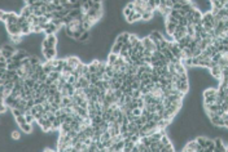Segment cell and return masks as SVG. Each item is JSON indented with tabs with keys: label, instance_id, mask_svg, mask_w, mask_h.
<instances>
[{
	"label": "cell",
	"instance_id": "1",
	"mask_svg": "<svg viewBox=\"0 0 228 152\" xmlns=\"http://www.w3.org/2000/svg\"><path fill=\"white\" fill-rule=\"evenodd\" d=\"M58 37L57 35H45L43 41H42V49L45 48H57Z\"/></svg>",
	"mask_w": 228,
	"mask_h": 152
},
{
	"label": "cell",
	"instance_id": "2",
	"mask_svg": "<svg viewBox=\"0 0 228 152\" xmlns=\"http://www.w3.org/2000/svg\"><path fill=\"white\" fill-rule=\"evenodd\" d=\"M42 54L45 58V61H52L54 58H57L58 50L57 48H45V49H42Z\"/></svg>",
	"mask_w": 228,
	"mask_h": 152
},
{
	"label": "cell",
	"instance_id": "3",
	"mask_svg": "<svg viewBox=\"0 0 228 152\" xmlns=\"http://www.w3.org/2000/svg\"><path fill=\"white\" fill-rule=\"evenodd\" d=\"M9 35H22V28L18 23H5Z\"/></svg>",
	"mask_w": 228,
	"mask_h": 152
},
{
	"label": "cell",
	"instance_id": "4",
	"mask_svg": "<svg viewBox=\"0 0 228 152\" xmlns=\"http://www.w3.org/2000/svg\"><path fill=\"white\" fill-rule=\"evenodd\" d=\"M214 143H215V152H224L227 151V147L224 144L223 139L220 137H215L214 138Z\"/></svg>",
	"mask_w": 228,
	"mask_h": 152
},
{
	"label": "cell",
	"instance_id": "5",
	"mask_svg": "<svg viewBox=\"0 0 228 152\" xmlns=\"http://www.w3.org/2000/svg\"><path fill=\"white\" fill-rule=\"evenodd\" d=\"M130 35H131V32H120L118 34V36L115 37V41L117 43H120V44H126V43H130Z\"/></svg>",
	"mask_w": 228,
	"mask_h": 152
},
{
	"label": "cell",
	"instance_id": "6",
	"mask_svg": "<svg viewBox=\"0 0 228 152\" xmlns=\"http://www.w3.org/2000/svg\"><path fill=\"white\" fill-rule=\"evenodd\" d=\"M210 75L213 76V77H215V79H218V80H220V79H222V76H223L222 67H220L219 64H217V66L211 67V69H210Z\"/></svg>",
	"mask_w": 228,
	"mask_h": 152
},
{
	"label": "cell",
	"instance_id": "7",
	"mask_svg": "<svg viewBox=\"0 0 228 152\" xmlns=\"http://www.w3.org/2000/svg\"><path fill=\"white\" fill-rule=\"evenodd\" d=\"M141 41H143V45H144V48L145 49H149V50H152V52H154L156 50V44L153 43V40L149 36H145V37H143L141 39Z\"/></svg>",
	"mask_w": 228,
	"mask_h": 152
},
{
	"label": "cell",
	"instance_id": "8",
	"mask_svg": "<svg viewBox=\"0 0 228 152\" xmlns=\"http://www.w3.org/2000/svg\"><path fill=\"white\" fill-rule=\"evenodd\" d=\"M66 61H67V64H69V66H71V67H73V69H75V67L78 66V64H79L80 62H82L79 57H77V56H73V54L67 57V58H66Z\"/></svg>",
	"mask_w": 228,
	"mask_h": 152
},
{
	"label": "cell",
	"instance_id": "9",
	"mask_svg": "<svg viewBox=\"0 0 228 152\" xmlns=\"http://www.w3.org/2000/svg\"><path fill=\"white\" fill-rule=\"evenodd\" d=\"M19 128H21V131H24L25 134H31L32 131H34L32 124H30V122H25V124H21V125H19Z\"/></svg>",
	"mask_w": 228,
	"mask_h": 152
},
{
	"label": "cell",
	"instance_id": "10",
	"mask_svg": "<svg viewBox=\"0 0 228 152\" xmlns=\"http://www.w3.org/2000/svg\"><path fill=\"white\" fill-rule=\"evenodd\" d=\"M176 23H172V22H166L165 23V31L167 32V34L172 35L175 31H176Z\"/></svg>",
	"mask_w": 228,
	"mask_h": 152
},
{
	"label": "cell",
	"instance_id": "11",
	"mask_svg": "<svg viewBox=\"0 0 228 152\" xmlns=\"http://www.w3.org/2000/svg\"><path fill=\"white\" fill-rule=\"evenodd\" d=\"M18 18H19V14H17L16 12L11 11V12H9L8 21H6V23H17V22H18Z\"/></svg>",
	"mask_w": 228,
	"mask_h": 152
},
{
	"label": "cell",
	"instance_id": "12",
	"mask_svg": "<svg viewBox=\"0 0 228 152\" xmlns=\"http://www.w3.org/2000/svg\"><path fill=\"white\" fill-rule=\"evenodd\" d=\"M97 67H99V59H92L88 63V70L91 74H96L97 72Z\"/></svg>",
	"mask_w": 228,
	"mask_h": 152
},
{
	"label": "cell",
	"instance_id": "13",
	"mask_svg": "<svg viewBox=\"0 0 228 152\" xmlns=\"http://www.w3.org/2000/svg\"><path fill=\"white\" fill-rule=\"evenodd\" d=\"M122 45H123V44L114 41L113 45H112V48H110V52H112V53H115V54H119V53H120V50H122Z\"/></svg>",
	"mask_w": 228,
	"mask_h": 152
},
{
	"label": "cell",
	"instance_id": "14",
	"mask_svg": "<svg viewBox=\"0 0 228 152\" xmlns=\"http://www.w3.org/2000/svg\"><path fill=\"white\" fill-rule=\"evenodd\" d=\"M118 57H119V54H115V53H110L108 54V57H106V61H108V63L109 64H114L117 62V59H118Z\"/></svg>",
	"mask_w": 228,
	"mask_h": 152
},
{
	"label": "cell",
	"instance_id": "15",
	"mask_svg": "<svg viewBox=\"0 0 228 152\" xmlns=\"http://www.w3.org/2000/svg\"><path fill=\"white\" fill-rule=\"evenodd\" d=\"M78 81H79V84H80V86H82L83 89H86V88H88L90 86V80L87 79V77H84V76H80L79 79H78Z\"/></svg>",
	"mask_w": 228,
	"mask_h": 152
},
{
	"label": "cell",
	"instance_id": "16",
	"mask_svg": "<svg viewBox=\"0 0 228 152\" xmlns=\"http://www.w3.org/2000/svg\"><path fill=\"white\" fill-rule=\"evenodd\" d=\"M153 12H144L141 14V21L143 22H149V21H152L153 19Z\"/></svg>",
	"mask_w": 228,
	"mask_h": 152
},
{
	"label": "cell",
	"instance_id": "17",
	"mask_svg": "<svg viewBox=\"0 0 228 152\" xmlns=\"http://www.w3.org/2000/svg\"><path fill=\"white\" fill-rule=\"evenodd\" d=\"M206 139H207V137H204V135H198V137H196L197 143L200 144L201 147H204L205 150H206Z\"/></svg>",
	"mask_w": 228,
	"mask_h": 152
},
{
	"label": "cell",
	"instance_id": "18",
	"mask_svg": "<svg viewBox=\"0 0 228 152\" xmlns=\"http://www.w3.org/2000/svg\"><path fill=\"white\" fill-rule=\"evenodd\" d=\"M30 63L32 64V66H37V64L40 63V58H39L38 56H35V54H30Z\"/></svg>",
	"mask_w": 228,
	"mask_h": 152
},
{
	"label": "cell",
	"instance_id": "19",
	"mask_svg": "<svg viewBox=\"0 0 228 152\" xmlns=\"http://www.w3.org/2000/svg\"><path fill=\"white\" fill-rule=\"evenodd\" d=\"M0 56H4L6 58H12L13 56H14V52L6 50V49H1V52H0Z\"/></svg>",
	"mask_w": 228,
	"mask_h": 152
},
{
	"label": "cell",
	"instance_id": "20",
	"mask_svg": "<svg viewBox=\"0 0 228 152\" xmlns=\"http://www.w3.org/2000/svg\"><path fill=\"white\" fill-rule=\"evenodd\" d=\"M8 16H9V12H6V11L0 12V19H1L3 23H6V21H8Z\"/></svg>",
	"mask_w": 228,
	"mask_h": 152
},
{
	"label": "cell",
	"instance_id": "21",
	"mask_svg": "<svg viewBox=\"0 0 228 152\" xmlns=\"http://www.w3.org/2000/svg\"><path fill=\"white\" fill-rule=\"evenodd\" d=\"M16 119V122L18 124V127L21 124H25V122H27L26 121V116H25V114L24 115H19V116H17V117H14Z\"/></svg>",
	"mask_w": 228,
	"mask_h": 152
},
{
	"label": "cell",
	"instance_id": "22",
	"mask_svg": "<svg viewBox=\"0 0 228 152\" xmlns=\"http://www.w3.org/2000/svg\"><path fill=\"white\" fill-rule=\"evenodd\" d=\"M194 25H187V35H189V36L193 37L194 36Z\"/></svg>",
	"mask_w": 228,
	"mask_h": 152
},
{
	"label": "cell",
	"instance_id": "23",
	"mask_svg": "<svg viewBox=\"0 0 228 152\" xmlns=\"http://www.w3.org/2000/svg\"><path fill=\"white\" fill-rule=\"evenodd\" d=\"M132 12H133L132 9H130L128 6H126V5L123 6V9H122V14H123V17H125V18H126V17H128V16L131 14Z\"/></svg>",
	"mask_w": 228,
	"mask_h": 152
},
{
	"label": "cell",
	"instance_id": "24",
	"mask_svg": "<svg viewBox=\"0 0 228 152\" xmlns=\"http://www.w3.org/2000/svg\"><path fill=\"white\" fill-rule=\"evenodd\" d=\"M11 138L14 141H21V134H19V131H17V130H13L11 133Z\"/></svg>",
	"mask_w": 228,
	"mask_h": 152
},
{
	"label": "cell",
	"instance_id": "25",
	"mask_svg": "<svg viewBox=\"0 0 228 152\" xmlns=\"http://www.w3.org/2000/svg\"><path fill=\"white\" fill-rule=\"evenodd\" d=\"M82 34H83V31H80V30H75L74 31V40H78L80 36H82Z\"/></svg>",
	"mask_w": 228,
	"mask_h": 152
},
{
	"label": "cell",
	"instance_id": "26",
	"mask_svg": "<svg viewBox=\"0 0 228 152\" xmlns=\"http://www.w3.org/2000/svg\"><path fill=\"white\" fill-rule=\"evenodd\" d=\"M48 22H49V19H48V18H45L44 16L39 17V25H45V23H48Z\"/></svg>",
	"mask_w": 228,
	"mask_h": 152
},
{
	"label": "cell",
	"instance_id": "27",
	"mask_svg": "<svg viewBox=\"0 0 228 152\" xmlns=\"http://www.w3.org/2000/svg\"><path fill=\"white\" fill-rule=\"evenodd\" d=\"M0 69H8V62H0Z\"/></svg>",
	"mask_w": 228,
	"mask_h": 152
},
{
	"label": "cell",
	"instance_id": "28",
	"mask_svg": "<svg viewBox=\"0 0 228 152\" xmlns=\"http://www.w3.org/2000/svg\"><path fill=\"white\" fill-rule=\"evenodd\" d=\"M70 4H77V3H79V0H69Z\"/></svg>",
	"mask_w": 228,
	"mask_h": 152
},
{
	"label": "cell",
	"instance_id": "29",
	"mask_svg": "<svg viewBox=\"0 0 228 152\" xmlns=\"http://www.w3.org/2000/svg\"><path fill=\"white\" fill-rule=\"evenodd\" d=\"M226 147H227V151H228V143H227V144H226Z\"/></svg>",
	"mask_w": 228,
	"mask_h": 152
}]
</instances>
